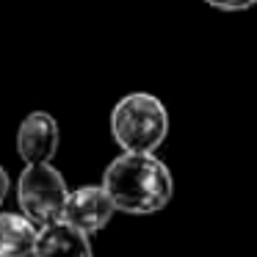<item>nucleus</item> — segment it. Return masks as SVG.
Instances as JSON below:
<instances>
[{
    "label": "nucleus",
    "instance_id": "nucleus-1",
    "mask_svg": "<svg viewBox=\"0 0 257 257\" xmlns=\"http://www.w3.org/2000/svg\"><path fill=\"white\" fill-rule=\"evenodd\" d=\"M113 207L130 216H152L172 202L174 177L169 166L152 152H122L102 174Z\"/></svg>",
    "mask_w": 257,
    "mask_h": 257
},
{
    "label": "nucleus",
    "instance_id": "nucleus-2",
    "mask_svg": "<svg viewBox=\"0 0 257 257\" xmlns=\"http://www.w3.org/2000/svg\"><path fill=\"white\" fill-rule=\"evenodd\" d=\"M111 136L122 152H155L169 136V111L155 94L136 91L113 105Z\"/></svg>",
    "mask_w": 257,
    "mask_h": 257
},
{
    "label": "nucleus",
    "instance_id": "nucleus-3",
    "mask_svg": "<svg viewBox=\"0 0 257 257\" xmlns=\"http://www.w3.org/2000/svg\"><path fill=\"white\" fill-rule=\"evenodd\" d=\"M67 196V180L53 163H25L17 180V205L36 227L61 221Z\"/></svg>",
    "mask_w": 257,
    "mask_h": 257
},
{
    "label": "nucleus",
    "instance_id": "nucleus-4",
    "mask_svg": "<svg viewBox=\"0 0 257 257\" xmlns=\"http://www.w3.org/2000/svg\"><path fill=\"white\" fill-rule=\"evenodd\" d=\"M113 213H116V207H113L111 196L102 185H80V188L69 191L67 205L61 210V221L91 235V232H100L102 227H108Z\"/></svg>",
    "mask_w": 257,
    "mask_h": 257
},
{
    "label": "nucleus",
    "instance_id": "nucleus-5",
    "mask_svg": "<svg viewBox=\"0 0 257 257\" xmlns=\"http://www.w3.org/2000/svg\"><path fill=\"white\" fill-rule=\"evenodd\" d=\"M61 144L58 122L47 111H34L20 122L17 152L25 163H50Z\"/></svg>",
    "mask_w": 257,
    "mask_h": 257
},
{
    "label": "nucleus",
    "instance_id": "nucleus-6",
    "mask_svg": "<svg viewBox=\"0 0 257 257\" xmlns=\"http://www.w3.org/2000/svg\"><path fill=\"white\" fill-rule=\"evenodd\" d=\"M34 257H94L89 235L69 227L67 221H53L39 227Z\"/></svg>",
    "mask_w": 257,
    "mask_h": 257
},
{
    "label": "nucleus",
    "instance_id": "nucleus-7",
    "mask_svg": "<svg viewBox=\"0 0 257 257\" xmlns=\"http://www.w3.org/2000/svg\"><path fill=\"white\" fill-rule=\"evenodd\" d=\"M39 227L25 213H0V257H34Z\"/></svg>",
    "mask_w": 257,
    "mask_h": 257
},
{
    "label": "nucleus",
    "instance_id": "nucleus-8",
    "mask_svg": "<svg viewBox=\"0 0 257 257\" xmlns=\"http://www.w3.org/2000/svg\"><path fill=\"white\" fill-rule=\"evenodd\" d=\"M207 6L218 9V12H246L257 3V0H205Z\"/></svg>",
    "mask_w": 257,
    "mask_h": 257
},
{
    "label": "nucleus",
    "instance_id": "nucleus-9",
    "mask_svg": "<svg viewBox=\"0 0 257 257\" xmlns=\"http://www.w3.org/2000/svg\"><path fill=\"white\" fill-rule=\"evenodd\" d=\"M9 185H12V180H9V172L0 166V205H3V199L9 196Z\"/></svg>",
    "mask_w": 257,
    "mask_h": 257
}]
</instances>
